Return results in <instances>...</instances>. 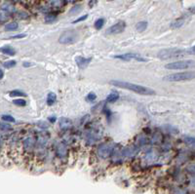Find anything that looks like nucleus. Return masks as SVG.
Returning a JSON list of instances; mask_svg holds the SVG:
<instances>
[{
  "mask_svg": "<svg viewBox=\"0 0 195 194\" xmlns=\"http://www.w3.org/2000/svg\"><path fill=\"white\" fill-rule=\"evenodd\" d=\"M110 84L115 86V87L127 89V90L132 91V92H134V93H137L140 95H145V96H153V95L156 94L155 91L152 90V89H149L148 87L140 86L138 84L129 83V82H124V81H119V80H111Z\"/></svg>",
  "mask_w": 195,
  "mask_h": 194,
  "instance_id": "1",
  "label": "nucleus"
},
{
  "mask_svg": "<svg viewBox=\"0 0 195 194\" xmlns=\"http://www.w3.org/2000/svg\"><path fill=\"white\" fill-rule=\"evenodd\" d=\"M185 56V52L183 50L177 48H170L161 50L157 54V57L160 60H171V59H178Z\"/></svg>",
  "mask_w": 195,
  "mask_h": 194,
  "instance_id": "2",
  "label": "nucleus"
},
{
  "mask_svg": "<svg viewBox=\"0 0 195 194\" xmlns=\"http://www.w3.org/2000/svg\"><path fill=\"white\" fill-rule=\"evenodd\" d=\"M194 78V72H180L174 73V74H169L163 78L164 81L168 82H180V81H188Z\"/></svg>",
  "mask_w": 195,
  "mask_h": 194,
  "instance_id": "3",
  "label": "nucleus"
},
{
  "mask_svg": "<svg viewBox=\"0 0 195 194\" xmlns=\"http://www.w3.org/2000/svg\"><path fill=\"white\" fill-rule=\"evenodd\" d=\"M78 39V33L75 30H66L60 34L59 42L60 44H73Z\"/></svg>",
  "mask_w": 195,
  "mask_h": 194,
  "instance_id": "4",
  "label": "nucleus"
},
{
  "mask_svg": "<svg viewBox=\"0 0 195 194\" xmlns=\"http://www.w3.org/2000/svg\"><path fill=\"white\" fill-rule=\"evenodd\" d=\"M194 62L193 61H178L174 63H170L165 65V68L167 69H186L189 68H193Z\"/></svg>",
  "mask_w": 195,
  "mask_h": 194,
  "instance_id": "5",
  "label": "nucleus"
},
{
  "mask_svg": "<svg viewBox=\"0 0 195 194\" xmlns=\"http://www.w3.org/2000/svg\"><path fill=\"white\" fill-rule=\"evenodd\" d=\"M98 155L101 159H106L113 152V145L110 144H103L98 147Z\"/></svg>",
  "mask_w": 195,
  "mask_h": 194,
  "instance_id": "6",
  "label": "nucleus"
},
{
  "mask_svg": "<svg viewBox=\"0 0 195 194\" xmlns=\"http://www.w3.org/2000/svg\"><path fill=\"white\" fill-rule=\"evenodd\" d=\"M115 59L122 60V61H138V62H148V60L140 57L138 54L135 53H128V54H123V55H116L114 56Z\"/></svg>",
  "mask_w": 195,
  "mask_h": 194,
  "instance_id": "7",
  "label": "nucleus"
},
{
  "mask_svg": "<svg viewBox=\"0 0 195 194\" xmlns=\"http://www.w3.org/2000/svg\"><path fill=\"white\" fill-rule=\"evenodd\" d=\"M125 27H126L125 22L120 21V22H118L117 24L111 25L109 28H107L106 31H105V33L110 34V35H113V34H119L121 32H123L124 29H125Z\"/></svg>",
  "mask_w": 195,
  "mask_h": 194,
  "instance_id": "8",
  "label": "nucleus"
},
{
  "mask_svg": "<svg viewBox=\"0 0 195 194\" xmlns=\"http://www.w3.org/2000/svg\"><path fill=\"white\" fill-rule=\"evenodd\" d=\"M57 155L60 158H63L68 155V147L63 142H60L57 145Z\"/></svg>",
  "mask_w": 195,
  "mask_h": 194,
  "instance_id": "9",
  "label": "nucleus"
},
{
  "mask_svg": "<svg viewBox=\"0 0 195 194\" xmlns=\"http://www.w3.org/2000/svg\"><path fill=\"white\" fill-rule=\"evenodd\" d=\"M75 61H76V65H78L79 68H87L89 65V63H91L92 59L91 58L86 59V58H83V57H77Z\"/></svg>",
  "mask_w": 195,
  "mask_h": 194,
  "instance_id": "10",
  "label": "nucleus"
},
{
  "mask_svg": "<svg viewBox=\"0 0 195 194\" xmlns=\"http://www.w3.org/2000/svg\"><path fill=\"white\" fill-rule=\"evenodd\" d=\"M59 125H60V128L62 130H68L71 127L72 123L70 119L66 118V117H62V118H60L59 120Z\"/></svg>",
  "mask_w": 195,
  "mask_h": 194,
  "instance_id": "11",
  "label": "nucleus"
},
{
  "mask_svg": "<svg viewBox=\"0 0 195 194\" xmlns=\"http://www.w3.org/2000/svg\"><path fill=\"white\" fill-rule=\"evenodd\" d=\"M0 52H1L2 54H5V55H8V56H15L16 55V50L13 48L12 46H9V45L1 47V48H0Z\"/></svg>",
  "mask_w": 195,
  "mask_h": 194,
  "instance_id": "12",
  "label": "nucleus"
},
{
  "mask_svg": "<svg viewBox=\"0 0 195 194\" xmlns=\"http://www.w3.org/2000/svg\"><path fill=\"white\" fill-rule=\"evenodd\" d=\"M56 100H57L56 94H54L53 92H50L47 96V104L48 106H53L56 103Z\"/></svg>",
  "mask_w": 195,
  "mask_h": 194,
  "instance_id": "13",
  "label": "nucleus"
},
{
  "mask_svg": "<svg viewBox=\"0 0 195 194\" xmlns=\"http://www.w3.org/2000/svg\"><path fill=\"white\" fill-rule=\"evenodd\" d=\"M9 18H10V13L1 9L0 10V23H4V22L8 21Z\"/></svg>",
  "mask_w": 195,
  "mask_h": 194,
  "instance_id": "14",
  "label": "nucleus"
},
{
  "mask_svg": "<svg viewBox=\"0 0 195 194\" xmlns=\"http://www.w3.org/2000/svg\"><path fill=\"white\" fill-rule=\"evenodd\" d=\"M118 98H119V94H118L117 92H112V93H110L107 96L106 101H108V103H114V101H116Z\"/></svg>",
  "mask_w": 195,
  "mask_h": 194,
  "instance_id": "15",
  "label": "nucleus"
},
{
  "mask_svg": "<svg viewBox=\"0 0 195 194\" xmlns=\"http://www.w3.org/2000/svg\"><path fill=\"white\" fill-rule=\"evenodd\" d=\"M146 28H148V23H146V22H140V23L136 24V29L137 31H139V32H142Z\"/></svg>",
  "mask_w": 195,
  "mask_h": 194,
  "instance_id": "16",
  "label": "nucleus"
},
{
  "mask_svg": "<svg viewBox=\"0 0 195 194\" xmlns=\"http://www.w3.org/2000/svg\"><path fill=\"white\" fill-rule=\"evenodd\" d=\"M19 25L16 22H12V23H9L5 25V30L6 31H14L16 29H18Z\"/></svg>",
  "mask_w": 195,
  "mask_h": 194,
  "instance_id": "17",
  "label": "nucleus"
},
{
  "mask_svg": "<svg viewBox=\"0 0 195 194\" xmlns=\"http://www.w3.org/2000/svg\"><path fill=\"white\" fill-rule=\"evenodd\" d=\"M10 97L12 98H16V97H25L27 95H25V93H24V92H22L20 90H13L10 92Z\"/></svg>",
  "mask_w": 195,
  "mask_h": 194,
  "instance_id": "18",
  "label": "nucleus"
},
{
  "mask_svg": "<svg viewBox=\"0 0 195 194\" xmlns=\"http://www.w3.org/2000/svg\"><path fill=\"white\" fill-rule=\"evenodd\" d=\"M183 24H184L183 19H178V20L175 21L174 23L171 24V27H172V28H180Z\"/></svg>",
  "mask_w": 195,
  "mask_h": 194,
  "instance_id": "19",
  "label": "nucleus"
},
{
  "mask_svg": "<svg viewBox=\"0 0 195 194\" xmlns=\"http://www.w3.org/2000/svg\"><path fill=\"white\" fill-rule=\"evenodd\" d=\"M3 10L7 11L9 13H12V12H15V7L13 6L12 4H10V3H5V4L2 5V8Z\"/></svg>",
  "mask_w": 195,
  "mask_h": 194,
  "instance_id": "20",
  "label": "nucleus"
},
{
  "mask_svg": "<svg viewBox=\"0 0 195 194\" xmlns=\"http://www.w3.org/2000/svg\"><path fill=\"white\" fill-rule=\"evenodd\" d=\"M82 10V6L81 5H75V6H73V7L70 9V11H69V13L70 14H72V15H75V14H77V13H79Z\"/></svg>",
  "mask_w": 195,
  "mask_h": 194,
  "instance_id": "21",
  "label": "nucleus"
},
{
  "mask_svg": "<svg viewBox=\"0 0 195 194\" xmlns=\"http://www.w3.org/2000/svg\"><path fill=\"white\" fill-rule=\"evenodd\" d=\"M96 98H97V95H96L95 93H93V92H91V93H89L87 95V97H86V101H89V103H94V101H96Z\"/></svg>",
  "mask_w": 195,
  "mask_h": 194,
  "instance_id": "22",
  "label": "nucleus"
},
{
  "mask_svg": "<svg viewBox=\"0 0 195 194\" xmlns=\"http://www.w3.org/2000/svg\"><path fill=\"white\" fill-rule=\"evenodd\" d=\"M104 19H98V20L95 22V27L97 28V29H101V28L104 27Z\"/></svg>",
  "mask_w": 195,
  "mask_h": 194,
  "instance_id": "23",
  "label": "nucleus"
},
{
  "mask_svg": "<svg viewBox=\"0 0 195 194\" xmlns=\"http://www.w3.org/2000/svg\"><path fill=\"white\" fill-rule=\"evenodd\" d=\"M13 103L16 104V106H24L25 104H27V101L23 100V98H17V100L13 101Z\"/></svg>",
  "mask_w": 195,
  "mask_h": 194,
  "instance_id": "24",
  "label": "nucleus"
},
{
  "mask_svg": "<svg viewBox=\"0 0 195 194\" xmlns=\"http://www.w3.org/2000/svg\"><path fill=\"white\" fill-rule=\"evenodd\" d=\"M12 127L9 125L8 123L6 122H0V130L2 131H8V130H11Z\"/></svg>",
  "mask_w": 195,
  "mask_h": 194,
  "instance_id": "25",
  "label": "nucleus"
},
{
  "mask_svg": "<svg viewBox=\"0 0 195 194\" xmlns=\"http://www.w3.org/2000/svg\"><path fill=\"white\" fill-rule=\"evenodd\" d=\"M16 63H16L15 61H7V62H5L4 63H3V66L6 68H12L16 65Z\"/></svg>",
  "mask_w": 195,
  "mask_h": 194,
  "instance_id": "26",
  "label": "nucleus"
},
{
  "mask_svg": "<svg viewBox=\"0 0 195 194\" xmlns=\"http://www.w3.org/2000/svg\"><path fill=\"white\" fill-rule=\"evenodd\" d=\"M45 21L46 23H54L56 21V16L53 14H49L45 17Z\"/></svg>",
  "mask_w": 195,
  "mask_h": 194,
  "instance_id": "27",
  "label": "nucleus"
},
{
  "mask_svg": "<svg viewBox=\"0 0 195 194\" xmlns=\"http://www.w3.org/2000/svg\"><path fill=\"white\" fill-rule=\"evenodd\" d=\"M50 3L54 7H60L63 5V0H50Z\"/></svg>",
  "mask_w": 195,
  "mask_h": 194,
  "instance_id": "28",
  "label": "nucleus"
},
{
  "mask_svg": "<svg viewBox=\"0 0 195 194\" xmlns=\"http://www.w3.org/2000/svg\"><path fill=\"white\" fill-rule=\"evenodd\" d=\"M2 120H3V121H5V122H11V123L15 122L14 117H12L11 115H3L2 116Z\"/></svg>",
  "mask_w": 195,
  "mask_h": 194,
  "instance_id": "29",
  "label": "nucleus"
},
{
  "mask_svg": "<svg viewBox=\"0 0 195 194\" xmlns=\"http://www.w3.org/2000/svg\"><path fill=\"white\" fill-rule=\"evenodd\" d=\"M87 18H88V15H84V16H82V17L78 18L76 21L73 22V24H77V23H79V22H83L84 20H86V19H87Z\"/></svg>",
  "mask_w": 195,
  "mask_h": 194,
  "instance_id": "30",
  "label": "nucleus"
},
{
  "mask_svg": "<svg viewBox=\"0 0 195 194\" xmlns=\"http://www.w3.org/2000/svg\"><path fill=\"white\" fill-rule=\"evenodd\" d=\"M185 142H187V144H189V142H191V144H194V139L193 138H189V139H185Z\"/></svg>",
  "mask_w": 195,
  "mask_h": 194,
  "instance_id": "31",
  "label": "nucleus"
},
{
  "mask_svg": "<svg viewBox=\"0 0 195 194\" xmlns=\"http://www.w3.org/2000/svg\"><path fill=\"white\" fill-rule=\"evenodd\" d=\"M27 35H25V34H18V35H15V36H12L11 38H24V37H25Z\"/></svg>",
  "mask_w": 195,
  "mask_h": 194,
  "instance_id": "32",
  "label": "nucleus"
},
{
  "mask_svg": "<svg viewBox=\"0 0 195 194\" xmlns=\"http://www.w3.org/2000/svg\"><path fill=\"white\" fill-rule=\"evenodd\" d=\"M96 3H97V0H91L90 3H89V5H90V7H93L94 4H96Z\"/></svg>",
  "mask_w": 195,
  "mask_h": 194,
  "instance_id": "33",
  "label": "nucleus"
},
{
  "mask_svg": "<svg viewBox=\"0 0 195 194\" xmlns=\"http://www.w3.org/2000/svg\"><path fill=\"white\" fill-rule=\"evenodd\" d=\"M3 76H4V72H3L1 69H0V79L3 78Z\"/></svg>",
  "mask_w": 195,
  "mask_h": 194,
  "instance_id": "34",
  "label": "nucleus"
},
{
  "mask_svg": "<svg viewBox=\"0 0 195 194\" xmlns=\"http://www.w3.org/2000/svg\"><path fill=\"white\" fill-rule=\"evenodd\" d=\"M38 126H41V127H45V128H47V127H48L47 125H44V124H43V122H42V123H38Z\"/></svg>",
  "mask_w": 195,
  "mask_h": 194,
  "instance_id": "35",
  "label": "nucleus"
},
{
  "mask_svg": "<svg viewBox=\"0 0 195 194\" xmlns=\"http://www.w3.org/2000/svg\"><path fill=\"white\" fill-rule=\"evenodd\" d=\"M49 120H50L51 122H54V121H55V120H56V118H55V117H50Z\"/></svg>",
  "mask_w": 195,
  "mask_h": 194,
  "instance_id": "36",
  "label": "nucleus"
},
{
  "mask_svg": "<svg viewBox=\"0 0 195 194\" xmlns=\"http://www.w3.org/2000/svg\"><path fill=\"white\" fill-rule=\"evenodd\" d=\"M30 63H24V66H30Z\"/></svg>",
  "mask_w": 195,
  "mask_h": 194,
  "instance_id": "37",
  "label": "nucleus"
},
{
  "mask_svg": "<svg viewBox=\"0 0 195 194\" xmlns=\"http://www.w3.org/2000/svg\"><path fill=\"white\" fill-rule=\"evenodd\" d=\"M66 2H75V1H77V0H65Z\"/></svg>",
  "mask_w": 195,
  "mask_h": 194,
  "instance_id": "38",
  "label": "nucleus"
}]
</instances>
